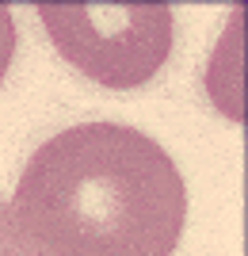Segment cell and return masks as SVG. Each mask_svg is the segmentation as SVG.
Segmentation results:
<instances>
[{
  "label": "cell",
  "mask_w": 248,
  "mask_h": 256,
  "mask_svg": "<svg viewBox=\"0 0 248 256\" xmlns=\"http://www.w3.org/2000/svg\"><path fill=\"white\" fill-rule=\"evenodd\" d=\"M8 214L42 256H172L187 184L145 130L80 122L27 157Z\"/></svg>",
  "instance_id": "6da1fadb"
},
{
  "label": "cell",
  "mask_w": 248,
  "mask_h": 256,
  "mask_svg": "<svg viewBox=\"0 0 248 256\" xmlns=\"http://www.w3.org/2000/svg\"><path fill=\"white\" fill-rule=\"evenodd\" d=\"M11 54H15V20H11L8 4H0V84H4V76H8Z\"/></svg>",
  "instance_id": "3957f363"
},
{
  "label": "cell",
  "mask_w": 248,
  "mask_h": 256,
  "mask_svg": "<svg viewBox=\"0 0 248 256\" xmlns=\"http://www.w3.org/2000/svg\"><path fill=\"white\" fill-rule=\"evenodd\" d=\"M54 50L103 88H141L172 50V4H38Z\"/></svg>",
  "instance_id": "7a4b0ae2"
}]
</instances>
